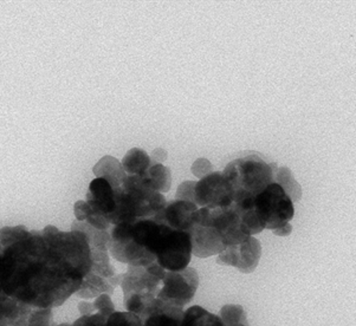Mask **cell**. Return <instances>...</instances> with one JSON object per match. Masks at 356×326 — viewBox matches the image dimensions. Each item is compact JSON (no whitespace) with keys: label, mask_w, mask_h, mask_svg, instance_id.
<instances>
[{"label":"cell","mask_w":356,"mask_h":326,"mask_svg":"<svg viewBox=\"0 0 356 326\" xmlns=\"http://www.w3.org/2000/svg\"><path fill=\"white\" fill-rule=\"evenodd\" d=\"M140 179L143 180V184L147 187H149L155 192L159 193L168 192L170 188V184H172L170 169L165 167L163 163L155 161H153L146 174Z\"/></svg>","instance_id":"5bb4252c"},{"label":"cell","mask_w":356,"mask_h":326,"mask_svg":"<svg viewBox=\"0 0 356 326\" xmlns=\"http://www.w3.org/2000/svg\"><path fill=\"white\" fill-rule=\"evenodd\" d=\"M13 326H56L52 323V309L28 307Z\"/></svg>","instance_id":"d6986e66"},{"label":"cell","mask_w":356,"mask_h":326,"mask_svg":"<svg viewBox=\"0 0 356 326\" xmlns=\"http://www.w3.org/2000/svg\"><path fill=\"white\" fill-rule=\"evenodd\" d=\"M91 247L82 231L55 226L28 232L0 231V288L20 303L40 309L63 305L91 271Z\"/></svg>","instance_id":"6da1fadb"},{"label":"cell","mask_w":356,"mask_h":326,"mask_svg":"<svg viewBox=\"0 0 356 326\" xmlns=\"http://www.w3.org/2000/svg\"><path fill=\"white\" fill-rule=\"evenodd\" d=\"M28 307L30 305L20 303L0 288V326H13Z\"/></svg>","instance_id":"e0dca14e"},{"label":"cell","mask_w":356,"mask_h":326,"mask_svg":"<svg viewBox=\"0 0 356 326\" xmlns=\"http://www.w3.org/2000/svg\"><path fill=\"white\" fill-rule=\"evenodd\" d=\"M114 190L116 209L111 226L155 218L166 207V199L161 193L147 187L139 177L127 175Z\"/></svg>","instance_id":"277c9868"},{"label":"cell","mask_w":356,"mask_h":326,"mask_svg":"<svg viewBox=\"0 0 356 326\" xmlns=\"http://www.w3.org/2000/svg\"><path fill=\"white\" fill-rule=\"evenodd\" d=\"M166 275L158 263L148 266H131L128 265V271L122 275V287L124 307L129 312L146 318L154 309L156 295L161 288V282Z\"/></svg>","instance_id":"8992f818"},{"label":"cell","mask_w":356,"mask_h":326,"mask_svg":"<svg viewBox=\"0 0 356 326\" xmlns=\"http://www.w3.org/2000/svg\"><path fill=\"white\" fill-rule=\"evenodd\" d=\"M87 204H89V214L86 219L88 224L99 231H111L116 202L114 188L106 179L97 177L91 181Z\"/></svg>","instance_id":"ba28073f"},{"label":"cell","mask_w":356,"mask_h":326,"mask_svg":"<svg viewBox=\"0 0 356 326\" xmlns=\"http://www.w3.org/2000/svg\"><path fill=\"white\" fill-rule=\"evenodd\" d=\"M118 285L119 284L115 283L113 280L89 272L76 295L84 299L94 298L101 295H111V293H114L115 287Z\"/></svg>","instance_id":"4fadbf2b"},{"label":"cell","mask_w":356,"mask_h":326,"mask_svg":"<svg viewBox=\"0 0 356 326\" xmlns=\"http://www.w3.org/2000/svg\"><path fill=\"white\" fill-rule=\"evenodd\" d=\"M291 187V172L283 167L278 170L277 180L246 201L243 211L236 209L250 236L264 229L273 231L277 236H289L293 229L290 220L295 214L293 202L297 201Z\"/></svg>","instance_id":"7a4b0ae2"},{"label":"cell","mask_w":356,"mask_h":326,"mask_svg":"<svg viewBox=\"0 0 356 326\" xmlns=\"http://www.w3.org/2000/svg\"><path fill=\"white\" fill-rule=\"evenodd\" d=\"M81 317L76 320L74 326H107L109 316L104 315L101 311L96 310L92 303L81 302L79 304Z\"/></svg>","instance_id":"ffe728a7"},{"label":"cell","mask_w":356,"mask_h":326,"mask_svg":"<svg viewBox=\"0 0 356 326\" xmlns=\"http://www.w3.org/2000/svg\"><path fill=\"white\" fill-rule=\"evenodd\" d=\"M261 256L259 241L250 236L242 244L231 246L218 254V263L234 266L243 273H251L257 268Z\"/></svg>","instance_id":"30bf717a"},{"label":"cell","mask_w":356,"mask_h":326,"mask_svg":"<svg viewBox=\"0 0 356 326\" xmlns=\"http://www.w3.org/2000/svg\"><path fill=\"white\" fill-rule=\"evenodd\" d=\"M276 163H269L257 154L229 162L222 174L234 192V204L254 197L277 180Z\"/></svg>","instance_id":"5b68a950"},{"label":"cell","mask_w":356,"mask_h":326,"mask_svg":"<svg viewBox=\"0 0 356 326\" xmlns=\"http://www.w3.org/2000/svg\"><path fill=\"white\" fill-rule=\"evenodd\" d=\"M131 239L151 254L166 271H182L188 268L192 256L190 233L173 229L155 218L140 219L129 224Z\"/></svg>","instance_id":"3957f363"},{"label":"cell","mask_w":356,"mask_h":326,"mask_svg":"<svg viewBox=\"0 0 356 326\" xmlns=\"http://www.w3.org/2000/svg\"><path fill=\"white\" fill-rule=\"evenodd\" d=\"M152 163L153 161L151 156L140 148H133L129 150L121 162L124 173L140 177L146 174Z\"/></svg>","instance_id":"9a60e30c"},{"label":"cell","mask_w":356,"mask_h":326,"mask_svg":"<svg viewBox=\"0 0 356 326\" xmlns=\"http://www.w3.org/2000/svg\"><path fill=\"white\" fill-rule=\"evenodd\" d=\"M57 326H74L72 324H67V323H64V324H60V325Z\"/></svg>","instance_id":"603a6c76"},{"label":"cell","mask_w":356,"mask_h":326,"mask_svg":"<svg viewBox=\"0 0 356 326\" xmlns=\"http://www.w3.org/2000/svg\"><path fill=\"white\" fill-rule=\"evenodd\" d=\"M198 286L199 275L194 268L166 271L156 300L163 305L182 309L193 299Z\"/></svg>","instance_id":"52a82bcc"},{"label":"cell","mask_w":356,"mask_h":326,"mask_svg":"<svg viewBox=\"0 0 356 326\" xmlns=\"http://www.w3.org/2000/svg\"><path fill=\"white\" fill-rule=\"evenodd\" d=\"M107 326H143V320L133 312H113L107 320Z\"/></svg>","instance_id":"7402d4cb"},{"label":"cell","mask_w":356,"mask_h":326,"mask_svg":"<svg viewBox=\"0 0 356 326\" xmlns=\"http://www.w3.org/2000/svg\"><path fill=\"white\" fill-rule=\"evenodd\" d=\"M184 312L182 309L163 305L156 300L154 309L143 319V326H181Z\"/></svg>","instance_id":"7c38bea8"},{"label":"cell","mask_w":356,"mask_h":326,"mask_svg":"<svg viewBox=\"0 0 356 326\" xmlns=\"http://www.w3.org/2000/svg\"><path fill=\"white\" fill-rule=\"evenodd\" d=\"M198 211V206L193 202L177 199L167 202L166 207L155 216V219L173 229L190 233L197 220Z\"/></svg>","instance_id":"8fae6325"},{"label":"cell","mask_w":356,"mask_h":326,"mask_svg":"<svg viewBox=\"0 0 356 326\" xmlns=\"http://www.w3.org/2000/svg\"><path fill=\"white\" fill-rule=\"evenodd\" d=\"M220 319L224 326H250L246 312L241 305L229 304L220 310Z\"/></svg>","instance_id":"44dd1931"},{"label":"cell","mask_w":356,"mask_h":326,"mask_svg":"<svg viewBox=\"0 0 356 326\" xmlns=\"http://www.w3.org/2000/svg\"><path fill=\"white\" fill-rule=\"evenodd\" d=\"M190 201L200 209L229 207L234 204V192L225 175L220 172H214L195 182Z\"/></svg>","instance_id":"9c48e42d"},{"label":"cell","mask_w":356,"mask_h":326,"mask_svg":"<svg viewBox=\"0 0 356 326\" xmlns=\"http://www.w3.org/2000/svg\"><path fill=\"white\" fill-rule=\"evenodd\" d=\"M181 326H224V324L220 317L195 305L184 312Z\"/></svg>","instance_id":"ac0fdd59"},{"label":"cell","mask_w":356,"mask_h":326,"mask_svg":"<svg viewBox=\"0 0 356 326\" xmlns=\"http://www.w3.org/2000/svg\"><path fill=\"white\" fill-rule=\"evenodd\" d=\"M94 173L99 177L106 179L113 186V188L121 186L123 180L127 177V174L124 173V170H123L121 162L118 161L116 158H111V156L103 158L94 167Z\"/></svg>","instance_id":"2e32d148"}]
</instances>
